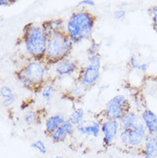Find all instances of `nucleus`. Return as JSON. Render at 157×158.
<instances>
[{
    "label": "nucleus",
    "instance_id": "nucleus-1",
    "mask_svg": "<svg viewBox=\"0 0 157 158\" xmlns=\"http://www.w3.org/2000/svg\"><path fill=\"white\" fill-rule=\"evenodd\" d=\"M48 68L44 60L28 59L15 71V77L23 87L33 93H40L47 80Z\"/></svg>",
    "mask_w": 157,
    "mask_h": 158
},
{
    "label": "nucleus",
    "instance_id": "nucleus-2",
    "mask_svg": "<svg viewBox=\"0 0 157 158\" xmlns=\"http://www.w3.org/2000/svg\"><path fill=\"white\" fill-rule=\"evenodd\" d=\"M48 32L43 23H27L23 28L17 43L23 46L28 59L44 60L47 49Z\"/></svg>",
    "mask_w": 157,
    "mask_h": 158
},
{
    "label": "nucleus",
    "instance_id": "nucleus-3",
    "mask_svg": "<svg viewBox=\"0 0 157 158\" xmlns=\"http://www.w3.org/2000/svg\"><path fill=\"white\" fill-rule=\"evenodd\" d=\"M47 30L48 32V39L44 61L48 66H52L69 58L74 43L71 41L64 28H47Z\"/></svg>",
    "mask_w": 157,
    "mask_h": 158
},
{
    "label": "nucleus",
    "instance_id": "nucleus-4",
    "mask_svg": "<svg viewBox=\"0 0 157 158\" xmlns=\"http://www.w3.org/2000/svg\"><path fill=\"white\" fill-rule=\"evenodd\" d=\"M96 16L84 8L72 12L65 24V31L74 44L92 39Z\"/></svg>",
    "mask_w": 157,
    "mask_h": 158
},
{
    "label": "nucleus",
    "instance_id": "nucleus-5",
    "mask_svg": "<svg viewBox=\"0 0 157 158\" xmlns=\"http://www.w3.org/2000/svg\"><path fill=\"white\" fill-rule=\"evenodd\" d=\"M101 56L100 52L94 55L88 56V64L80 67L76 83L83 86L86 90L94 86L101 77Z\"/></svg>",
    "mask_w": 157,
    "mask_h": 158
},
{
    "label": "nucleus",
    "instance_id": "nucleus-6",
    "mask_svg": "<svg viewBox=\"0 0 157 158\" xmlns=\"http://www.w3.org/2000/svg\"><path fill=\"white\" fill-rule=\"evenodd\" d=\"M130 110L131 105L129 99L126 95L118 94L107 101L101 114L106 119L119 120L126 113Z\"/></svg>",
    "mask_w": 157,
    "mask_h": 158
},
{
    "label": "nucleus",
    "instance_id": "nucleus-7",
    "mask_svg": "<svg viewBox=\"0 0 157 158\" xmlns=\"http://www.w3.org/2000/svg\"><path fill=\"white\" fill-rule=\"evenodd\" d=\"M149 134L143 121L129 129H120L119 139L122 143L130 148H140Z\"/></svg>",
    "mask_w": 157,
    "mask_h": 158
},
{
    "label": "nucleus",
    "instance_id": "nucleus-8",
    "mask_svg": "<svg viewBox=\"0 0 157 158\" xmlns=\"http://www.w3.org/2000/svg\"><path fill=\"white\" fill-rule=\"evenodd\" d=\"M121 129L118 120L116 119H105L101 122V133L103 136L104 146H110L118 136V131Z\"/></svg>",
    "mask_w": 157,
    "mask_h": 158
},
{
    "label": "nucleus",
    "instance_id": "nucleus-9",
    "mask_svg": "<svg viewBox=\"0 0 157 158\" xmlns=\"http://www.w3.org/2000/svg\"><path fill=\"white\" fill-rule=\"evenodd\" d=\"M80 70L78 62L76 60L71 59H65L57 63L54 65V72L58 77H67L73 75L74 73H78Z\"/></svg>",
    "mask_w": 157,
    "mask_h": 158
},
{
    "label": "nucleus",
    "instance_id": "nucleus-10",
    "mask_svg": "<svg viewBox=\"0 0 157 158\" xmlns=\"http://www.w3.org/2000/svg\"><path fill=\"white\" fill-rule=\"evenodd\" d=\"M76 130L83 136L97 138L100 132H101V122L98 120H91L89 122L83 120V122L76 126Z\"/></svg>",
    "mask_w": 157,
    "mask_h": 158
},
{
    "label": "nucleus",
    "instance_id": "nucleus-11",
    "mask_svg": "<svg viewBox=\"0 0 157 158\" xmlns=\"http://www.w3.org/2000/svg\"><path fill=\"white\" fill-rule=\"evenodd\" d=\"M140 150L144 158H157V135L148 134Z\"/></svg>",
    "mask_w": 157,
    "mask_h": 158
},
{
    "label": "nucleus",
    "instance_id": "nucleus-12",
    "mask_svg": "<svg viewBox=\"0 0 157 158\" xmlns=\"http://www.w3.org/2000/svg\"><path fill=\"white\" fill-rule=\"evenodd\" d=\"M75 128L76 127L74 125H72L71 122L66 120L51 135L50 138L53 143H63L69 136L73 134Z\"/></svg>",
    "mask_w": 157,
    "mask_h": 158
},
{
    "label": "nucleus",
    "instance_id": "nucleus-13",
    "mask_svg": "<svg viewBox=\"0 0 157 158\" xmlns=\"http://www.w3.org/2000/svg\"><path fill=\"white\" fill-rule=\"evenodd\" d=\"M67 119L62 113H57L49 116L45 121V129L44 131L47 136L51 137V135L59 128Z\"/></svg>",
    "mask_w": 157,
    "mask_h": 158
},
{
    "label": "nucleus",
    "instance_id": "nucleus-14",
    "mask_svg": "<svg viewBox=\"0 0 157 158\" xmlns=\"http://www.w3.org/2000/svg\"><path fill=\"white\" fill-rule=\"evenodd\" d=\"M142 121L148 130L149 134L157 135V114L148 107L141 114Z\"/></svg>",
    "mask_w": 157,
    "mask_h": 158
},
{
    "label": "nucleus",
    "instance_id": "nucleus-15",
    "mask_svg": "<svg viewBox=\"0 0 157 158\" xmlns=\"http://www.w3.org/2000/svg\"><path fill=\"white\" fill-rule=\"evenodd\" d=\"M118 121L120 124L121 129H129V128H132L139 122H141L142 118L141 115L130 110L128 113H126Z\"/></svg>",
    "mask_w": 157,
    "mask_h": 158
},
{
    "label": "nucleus",
    "instance_id": "nucleus-16",
    "mask_svg": "<svg viewBox=\"0 0 157 158\" xmlns=\"http://www.w3.org/2000/svg\"><path fill=\"white\" fill-rule=\"evenodd\" d=\"M84 116H85V111L83 107H76L72 110L70 115L68 116L67 120L76 127L84 120Z\"/></svg>",
    "mask_w": 157,
    "mask_h": 158
},
{
    "label": "nucleus",
    "instance_id": "nucleus-17",
    "mask_svg": "<svg viewBox=\"0 0 157 158\" xmlns=\"http://www.w3.org/2000/svg\"><path fill=\"white\" fill-rule=\"evenodd\" d=\"M129 66L131 70L141 71L143 73H146L149 70V64L148 63H140L138 62V59L134 55H131L129 59Z\"/></svg>",
    "mask_w": 157,
    "mask_h": 158
},
{
    "label": "nucleus",
    "instance_id": "nucleus-18",
    "mask_svg": "<svg viewBox=\"0 0 157 158\" xmlns=\"http://www.w3.org/2000/svg\"><path fill=\"white\" fill-rule=\"evenodd\" d=\"M56 92V88L55 85L51 82H48V83L45 85L42 89V90L40 91V94H41V97L43 99L44 101L46 102H49L51 101L53 95H55Z\"/></svg>",
    "mask_w": 157,
    "mask_h": 158
},
{
    "label": "nucleus",
    "instance_id": "nucleus-19",
    "mask_svg": "<svg viewBox=\"0 0 157 158\" xmlns=\"http://www.w3.org/2000/svg\"><path fill=\"white\" fill-rule=\"evenodd\" d=\"M38 116H39V114L36 111H27L25 115H24V122L26 123V125H28V126H32L38 121V119H39Z\"/></svg>",
    "mask_w": 157,
    "mask_h": 158
},
{
    "label": "nucleus",
    "instance_id": "nucleus-20",
    "mask_svg": "<svg viewBox=\"0 0 157 158\" xmlns=\"http://www.w3.org/2000/svg\"><path fill=\"white\" fill-rule=\"evenodd\" d=\"M31 148L34 149V150H37L39 153H40L41 155H46L47 153V148L46 143L40 140V139H37L35 141L31 143Z\"/></svg>",
    "mask_w": 157,
    "mask_h": 158
},
{
    "label": "nucleus",
    "instance_id": "nucleus-21",
    "mask_svg": "<svg viewBox=\"0 0 157 158\" xmlns=\"http://www.w3.org/2000/svg\"><path fill=\"white\" fill-rule=\"evenodd\" d=\"M148 13L151 19L152 28L157 33V4L149 7L148 10Z\"/></svg>",
    "mask_w": 157,
    "mask_h": 158
},
{
    "label": "nucleus",
    "instance_id": "nucleus-22",
    "mask_svg": "<svg viewBox=\"0 0 157 158\" xmlns=\"http://www.w3.org/2000/svg\"><path fill=\"white\" fill-rule=\"evenodd\" d=\"M13 95H15L14 91L10 86H7V85L1 86V88H0V96H1L2 100L11 97Z\"/></svg>",
    "mask_w": 157,
    "mask_h": 158
},
{
    "label": "nucleus",
    "instance_id": "nucleus-23",
    "mask_svg": "<svg viewBox=\"0 0 157 158\" xmlns=\"http://www.w3.org/2000/svg\"><path fill=\"white\" fill-rule=\"evenodd\" d=\"M90 40V47H89V48L87 50V54H88V56L94 55L95 53H98L99 51H100V47H101V45L99 43H97L94 40L91 39Z\"/></svg>",
    "mask_w": 157,
    "mask_h": 158
},
{
    "label": "nucleus",
    "instance_id": "nucleus-24",
    "mask_svg": "<svg viewBox=\"0 0 157 158\" xmlns=\"http://www.w3.org/2000/svg\"><path fill=\"white\" fill-rule=\"evenodd\" d=\"M114 18L117 21H123L126 19V11L124 9H118L115 10L113 13Z\"/></svg>",
    "mask_w": 157,
    "mask_h": 158
},
{
    "label": "nucleus",
    "instance_id": "nucleus-25",
    "mask_svg": "<svg viewBox=\"0 0 157 158\" xmlns=\"http://www.w3.org/2000/svg\"><path fill=\"white\" fill-rule=\"evenodd\" d=\"M95 6V2L94 0H81L77 3L76 7L78 8H85V7H94Z\"/></svg>",
    "mask_w": 157,
    "mask_h": 158
},
{
    "label": "nucleus",
    "instance_id": "nucleus-26",
    "mask_svg": "<svg viewBox=\"0 0 157 158\" xmlns=\"http://www.w3.org/2000/svg\"><path fill=\"white\" fill-rule=\"evenodd\" d=\"M16 102V95H13L11 97H9V98L3 99L2 100V105L4 107H9L12 106Z\"/></svg>",
    "mask_w": 157,
    "mask_h": 158
},
{
    "label": "nucleus",
    "instance_id": "nucleus-27",
    "mask_svg": "<svg viewBox=\"0 0 157 158\" xmlns=\"http://www.w3.org/2000/svg\"><path fill=\"white\" fill-rule=\"evenodd\" d=\"M17 0H0V5L2 7H5V6H10L11 4H15Z\"/></svg>",
    "mask_w": 157,
    "mask_h": 158
},
{
    "label": "nucleus",
    "instance_id": "nucleus-28",
    "mask_svg": "<svg viewBox=\"0 0 157 158\" xmlns=\"http://www.w3.org/2000/svg\"><path fill=\"white\" fill-rule=\"evenodd\" d=\"M54 158H65V157H64L63 156H60V155H59V156H56Z\"/></svg>",
    "mask_w": 157,
    "mask_h": 158
},
{
    "label": "nucleus",
    "instance_id": "nucleus-29",
    "mask_svg": "<svg viewBox=\"0 0 157 158\" xmlns=\"http://www.w3.org/2000/svg\"><path fill=\"white\" fill-rule=\"evenodd\" d=\"M154 80H156V79H157V76H156V77H154Z\"/></svg>",
    "mask_w": 157,
    "mask_h": 158
}]
</instances>
